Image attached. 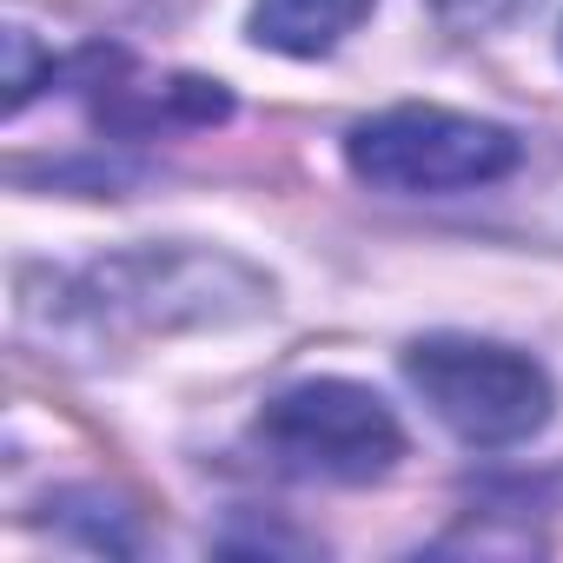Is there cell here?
Returning <instances> with one entry per match:
<instances>
[{"instance_id": "3", "label": "cell", "mask_w": 563, "mask_h": 563, "mask_svg": "<svg viewBox=\"0 0 563 563\" xmlns=\"http://www.w3.org/2000/svg\"><path fill=\"white\" fill-rule=\"evenodd\" d=\"M345 159L372 192L438 199L504 179L517 166V133L444 107H391L345 133Z\"/></svg>"}, {"instance_id": "2", "label": "cell", "mask_w": 563, "mask_h": 563, "mask_svg": "<svg viewBox=\"0 0 563 563\" xmlns=\"http://www.w3.org/2000/svg\"><path fill=\"white\" fill-rule=\"evenodd\" d=\"M252 444L265 451L272 471L306 484H372L405 457V431L391 405L345 378H306L292 391H278L258 411Z\"/></svg>"}, {"instance_id": "6", "label": "cell", "mask_w": 563, "mask_h": 563, "mask_svg": "<svg viewBox=\"0 0 563 563\" xmlns=\"http://www.w3.org/2000/svg\"><path fill=\"white\" fill-rule=\"evenodd\" d=\"M530 8H537V0H431V14H438L451 34H464V41L504 34V27H517Z\"/></svg>"}, {"instance_id": "4", "label": "cell", "mask_w": 563, "mask_h": 563, "mask_svg": "<svg viewBox=\"0 0 563 563\" xmlns=\"http://www.w3.org/2000/svg\"><path fill=\"white\" fill-rule=\"evenodd\" d=\"M80 306L107 325H219V319H245L258 306H272V292L232 258H206V252H133L113 265H93Z\"/></svg>"}, {"instance_id": "7", "label": "cell", "mask_w": 563, "mask_h": 563, "mask_svg": "<svg viewBox=\"0 0 563 563\" xmlns=\"http://www.w3.org/2000/svg\"><path fill=\"white\" fill-rule=\"evenodd\" d=\"M140 8H153V14H179L186 0H140Z\"/></svg>"}, {"instance_id": "5", "label": "cell", "mask_w": 563, "mask_h": 563, "mask_svg": "<svg viewBox=\"0 0 563 563\" xmlns=\"http://www.w3.org/2000/svg\"><path fill=\"white\" fill-rule=\"evenodd\" d=\"M365 14H372V0H252V41L272 54H292V60H319Z\"/></svg>"}, {"instance_id": "1", "label": "cell", "mask_w": 563, "mask_h": 563, "mask_svg": "<svg viewBox=\"0 0 563 563\" xmlns=\"http://www.w3.org/2000/svg\"><path fill=\"white\" fill-rule=\"evenodd\" d=\"M405 378L411 391L431 405V418L477 444V451H504V444H523L530 431L550 424V372L517 352V345H490V339H418L405 352Z\"/></svg>"}]
</instances>
